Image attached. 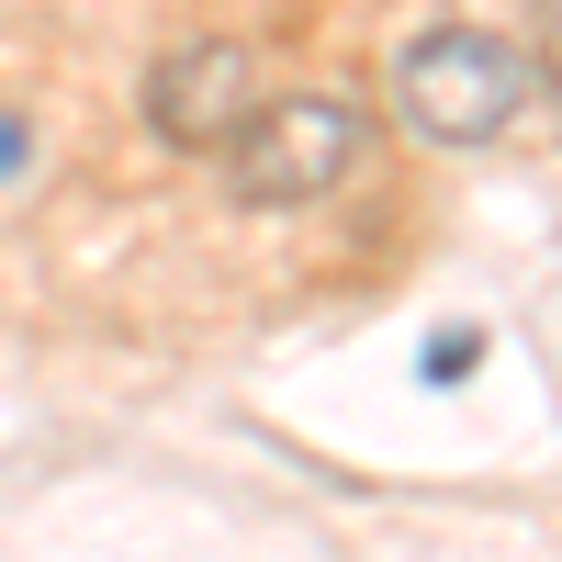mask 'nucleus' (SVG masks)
Wrapping results in <instances>:
<instances>
[{"label": "nucleus", "mask_w": 562, "mask_h": 562, "mask_svg": "<svg viewBox=\"0 0 562 562\" xmlns=\"http://www.w3.org/2000/svg\"><path fill=\"white\" fill-rule=\"evenodd\" d=\"M394 102H405V124H416V135H439V147H484V135L518 124L529 68H518V45H506V34L439 23V34H416V45H405Z\"/></svg>", "instance_id": "nucleus-1"}, {"label": "nucleus", "mask_w": 562, "mask_h": 562, "mask_svg": "<svg viewBox=\"0 0 562 562\" xmlns=\"http://www.w3.org/2000/svg\"><path fill=\"white\" fill-rule=\"evenodd\" d=\"M248 113H259V68H248L237 34H180L147 68V124L169 147H237Z\"/></svg>", "instance_id": "nucleus-3"}, {"label": "nucleus", "mask_w": 562, "mask_h": 562, "mask_svg": "<svg viewBox=\"0 0 562 562\" xmlns=\"http://www.w3.org/2000/svg\"><path fill=\"white\" fill-rule=\"evenodd\" d=\"M23 158H34V135H23V124H12V113H0V180H12V169H23Z\"/></svg>", "instance_id": "nucleus-5"}, {"label": "nucleus", "mask_w": 562, "mask_h": 562, "mask_svg": "<svg viewBox=\"0 0 562 562\" xmlns=\"http://www.w3.org/2000/svg\"><path fill=\"white\" fill-rule=\"evenodd\" d=\"M360 158V113L326 102V90H304V102H259L248 135H237V192L248 203H315L338 192Z\"/></svg>", "instance_id": "nucleus-2"}, {"label": "nucleus", "mask_w": 562, "mask_h": 562, "mask_svg": "<svg viewBox=\"0 0 562 562\" xmlns=\"http://www.w3.org/2000/svg\"><path fill=\"white\" fill-rule=\"evenodd\" d=\"M461 371H473V338H461V326H450V338H428V383H461Z\"/></svg>", "instance_id": "nucleus-4"}]
</instances>
